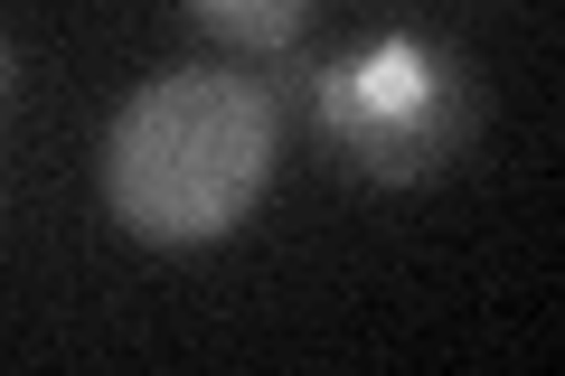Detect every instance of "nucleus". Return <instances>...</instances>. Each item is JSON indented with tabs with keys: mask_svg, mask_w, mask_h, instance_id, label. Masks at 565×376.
<instances>
[{
	"mask_svg": "<svg viewBox=\"0 0 565 376\" xmlns=\"http://www.w3.org/2000/svg\"><path fill=\"white\" fill-rule=\"evenodd\" d=\"M10 76H20V57H10V39H0V104H10Z\"/></svg>",
	"mask_w": 565,
	"mask_h": 376,
	"instance_id": "nucleus-4",
	"label": "nucleus"
},
{
	"mask_svg": "<svg viewBox=\"0 0 565 376\" xmlns=\"http://www.w3.org/2000/svg\"><path fill=\"white\" fill-rule=\"evenodd\" d=\"M311 132L349 179H377V189L434 179L471 132L462 66L415 29H386L311 76Z\"/></svg>",
	"mask_w": 565,
	"mask_h": 376,
	"instance_id": "nucleus-2",
	"label": "nucleus"
},
{
	"mask_svg": "<svg viewBox=\"0 0 565 376\" xmlns=\"http://www.w3.org/2000/svg\"><path fill=\"white\" fill-rule=\"evenodd\" d=\"M189 20L207 39H226L236 57H282L311 29V0H189Z\"/></svg>",
	"mask_w": 565,
	"mask_h": 376,
	"instance_id": "nucleus-3",
	"label": "nucleus"
},
{
	"mask_svg": "<svg viewBox=\"0 0 565 376\" xmlns=\"http://www.w3.org/2000/svg\"><path fill=\"white\" fill-rule=\"evenodd\" d=\"M274 151H282V114L255 76L170 66L104 132V207L122 236L189 255V245H217L255 217Z\"/></svg>",
	"mask_w": 565,
	"mask_h": 376,
	"instance_id": "nucleus-1",
	"label": "nucleus"
}]
</instances>
